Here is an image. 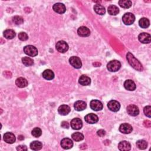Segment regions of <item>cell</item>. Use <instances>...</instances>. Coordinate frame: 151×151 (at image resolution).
<instances>
[{
    "label": "cell",
    "instance_id": "40",
    "mask_svg": "<svg viewBox=\"0 0 151 151\" xmlns=\"http://www.w3.org/2000/svg\"><path fill=\"white\" fill-rule=\"evenodd\" d=\"M144 125H145V126H146V127H150V126H151V122H150V121H144Z\"/></svg>",
    "mask_w": 151,
    "mask_h": 151
},
{
    "label": "cell",
    "instance_id": "7",
    "mask_svg": "<svg viewBox=\"0 0 151 151\" xmlns=\"http://www.w3.org/2000/svg\"><path fill=\"white\" fill-rule=\"evenodd\" d=\"M127 113L132 116H136L139 115V110L138 107L134 105H130L127 107Z\"/></svg>",
    "mask_w": 151,
    "mask_h": 151
},
{
    "label": "cell",
    "instance_id": "17",
    "mask_svg": "<svg viewBox=\"0 0 151 151\" xmlns=\"http://www.w3.org/2000/svg\"><path fill=\"white\" fill-rule=\"evenodd\" d=\"M124 87L129 91H134L136 89V85L132 80H127L124 83Z\"/></svg>",
    "mask_w": 151,
    "mask_h": 151
},
{
    "label": "cell",
    "instance_id": "1",
    "mask_svg": "<svg viewBox=\"0 0 151 151\" xmlns=\"http://www.w3.org/2000/svg\"><path fill=\"white\" fill-rule=\"evenodd\" d=\"M127 60L130 65L138 71H142L143 67L142 64L135 57L134 55L130 52L127 54Z\"/></svg>",
    "mask_w": 151,
    "mask_h": 151
},
{
    "label": "cell",
    "instance_id": "27",
    "mask_svg": "<svg viewBox=\"0 0 151 151\" xmlns=\"http://www.w3.org/2000/svg\"><path fill=\"white\" fill-rule=\"evenodd\" d=\"M94 10L99 15H104L106 12L105 8L103 6L100 4H96L94 6Z\"/></svg>",
    "mask_w": 151,
    "mask_h": 151
},
{
    "label": "cell",
    "instance_id": "25",
    "mask_svg": "<svg viewBox=\"0 0 151 151\" xmlns=\"http://www.w3.org/2000/svg\"><path fill=\"white\" fill-rule=\"evenodd\" d=\"M107 11L109 14L112 15H116L119 12V8L115 5H110L108 7Z\"/></svg>",
    "mask_w": 151,
    "mask_h": 151
},
{
    "label": "cell",
    "instance_id": "5",
    "mask_svg": "<svg viewBox=\"0 0 151 151\" xmlns=\"http://www.w3.org/2000/svg\"><path fill=\"white\" fill-rule=\"evenodd\" d=\"M55 47L57 50L58 51L64 53H66L69 50V46L66 42L64 41H59L55 45Z\"/></svg>",
    "mask_w": 151,
    "mask_h": 151
},
{
    "label": "cell",
    "instance_id": "13",
    "mask_svg": "<svg viewBox=\"0 0 151 151\" xmlns=\"http://www.w3.org/2000/svg\"><path fill=\"white\" fill-rule=\"evenodd\" d=\"M54 11L59 14H63L66 11V8L65 6L62 3H56L53 6V7Z\"/></svg>",
    "mask_w": 151,
    "mask_h": 151
},
{
    "label": "cell",
    "instance_id": "29",
    "mask_svg": "<svg viewBox=\"0 0 151 151\" xmlns=\"http://www.w3.org/2000/svg\"><path fill=\"white\" fill-rule=\"evenodd\" d=\"M4 36L7 39H12L15 36V33L12 30H6L4 32Z\"/></svg>",
    "mask_w": 151,
    "mask_h": 151
},
{
    "label": "cell",
    "instance_id": "20",
    "mask_svg": "<svg viewBox=\"0 0 151 151\" xmlns=\"http://www.w3.org/2000/svg\"><path fill=\"white\" fill-rule=\"evenodd\" d=\"M78 33L79 35L81 37H88L90 34V31L88 28L86 27H80L78 30Z\"/></svg>",
    "mask_w": 151,
    "mask_h": 151
},
{
    "label": "cell",
    "instance_id": "11",
    "mask_svg": "<svg viewBox=\"0 0 151 151\" xmlns=\"http://www.w3.org/2000/svg\"><path fill=\"white\" fill-rule=\"evenodd\" d=\"M70 125L73 129L79 130L82 127L83 123L82 120L79 118H74L71 121Z\"/></svg>",
    "mask_w": 151,
    "mask_h": 151
},
{
    "label": "cell",
    "instance_id": "23",
    "mask_svg": "<svg viewBox=\"0 0 151 151\" xmlns=\"http://www.w3.org/2000/svg\"><path fill=\"white\" fill-rule=\"evenodd\" d=\"M43 77L47 80H52L54 79V74L52 70H51L50 69H47L43 71Z\"/></svg>",
    "mask_w": 151,
    "mask_h": 151
},
{
    "label": "cell",
    "instance_id": "16",
    "mask_svg": "<svg viewBox=\"0 0 151 151\" xmlns=\"http://www.w3.org/2000/svg\"><path fill=\"white\" fill-rule=\"evenodd\" d=\"M61 146L64 149H69L73 147V142L69 138H64L61 141Z\"/></svg>",
    "mask_w": 151,
    "mask_h": 151
},
{
    "label": "cell",
    "instance_id": "32",
    "mask_svg": "<svg viewBox=\"0 0 151 151\" xmlns=\"http://www.w3.org/2000/svg\"><path fill=\"white\" fill-rule=\"evenodd\" d=\"M22 62L24 65L26 66H31L33 65L34 61L32 59L28 57H24L22 59Z\"/></svg>",
    "mask_w": 151,
    "mask_h": 151
},
{
    "label": "cell",
    "instance_id": "4",
    "mask_svg": "<svg viewBox=\"0 0 151 151\" xmlns=\"http://www.w3.org/2000/svg\"><path fill=\"white\" fill-rule=\"evenodd\" d=\"M24 52L27 55L31 57H35L38 54V50L37 48L31 45H28L24 47Z\"/></svg>",
    "mask_w": 151,
    "mask_h": 151
},
{
    "label": "cell",
    "instance_id": "31",
    "mask_svg": "<svg viewBox=\"0 0 151 151\" xmlns=\"http://www.w3.org/2000/svg\"><path fill=\"white\" fill-rule=\"evenodd\" d=\"M72 139L76 142H79L84 139V135L80 132H76L71 135Z\"/></svg>",
    "mask_w": 151,
    "mask_h": 151
},
{
    "label": "cell",
    "instance_id": "37",
    "mask_svg": "<svg viewBox=\"0 0 151 151\" xmlns=\"http://www.w3.org/2000/svg\"><path fill=\"white\" fill-rule=\"evenodd\" d=\"M143 112L145 115L148 116V118H150L151 117V107L150 106H147L146 107H145L144 109H143Z\"/></svg>",
    "mask_w": 151,
    "mask_h": 151
},
{
    "label": "cell",
    "instance_id": "3",
    "mask_svg": "<svg viewBox=\"0 0 151 151\" xmlns=\"http://www.w3.org/2000/svg\"><path fill=\"white\" fill-rule=\"evenodd\" d=\"M121 67V64L120 62L118 60L110 61L107 64V69L109 71L112 72H115L118 71Z\"/></svg>",
    "mask_w": 151,
    "mask_h": 151
},
{
    "label": "cell",
    "instance_id": "19",
    "mask_svg": "<svg viewBox=\"0 0 151 151\" xmlns=\"http://www.w3.org/2000/svg\"><path fill=\"white\" fill-rule=\"evenodd\" d=\"M118 149L121 151H127L130 150L131 145L127 141H122L118 145Z\"/></svg>",
    "mask_w": 151,
    "mask_h": 151
},
{
    "label": "cell",
    "instance_id": "38",
    "mask_svg": "<svg viewBox=\"0 0 151 151\" xmlns=\"http://www.w3.org/2000/svg\"><path fill=\"white\" fill-rule=\"evenodd\" d=\"M106 132L103 129H100L97 132V135L100 137H103L105 135Z\"/></svg>",
    "mask_w": 151,
    "mask_h": 151
},
{
    "label": "cell",
    "instance_id": "34",
    "mask_svg": "<svg viewBox=\"0 0 151 151\" xmlns=\"http://www.w3.org/2000/svg\"><path fill=\"white\" fill-rule=\"evenodd\" d=\"M32 135L35 138H39L42 135V132L39 127H35L32 130Z\"/></svg>",
    "mask_w": 151,
    "mask_h": 151
},
{
    "label": "cell",
    "instance_id": "21",
    "mask_svg": "<svg viewBox=\"0 0 151 151\" xmlns=\"http://www.w3.org/2000/svg\"><path fill=\"white\" fill-rule=\"evenodd\" d=\"M86 103L84 101L79 100L74 103V107L76 110L82 111L86 108Z\"/></svg>",
    "mask_w": 151,
    "mask_h": 151
},
{
    "label": "cell",
    "instance_id": "35",
    "mask_svg": "<svg viewBox=\"0 0 151 151\" xmlns=\"http://www.w3.org/2000/svg\"><path fill=\"white\" fill-rule=\"evenodd\" d=\"M12 21L16 25L22 24L24 22L23 18L20 16H15L12 18Z\"/></svg>",
    "mask_w": 151,
    "mask_h": 151
},
{
    "label": "cell",
    "instance_id": "10",
    "mask_svg": "<svg viewBox=\"0 0 151 151\" xmlns=\"http://www.w3.org/2000/svg\"><path fill=\"white\" fill-rule=\"evenodd\" d=\"M85 121L90 124H94L98 122L99 118L98 116L93 113H90V114L87 115L85 118Z\"/></svg>",
    "mask_w": 151,
    "mask_h": 151
},
{
    "label": "cell",
    "instance_id": "22",
    "mask_svg": "<svg viewBox=\"0 0 151 151\" xmlns=\"http://www.w3.org/2000/svg\"><path fill=\"white\" fill-rule=\"evenodd\" d=\"M15 84L18 87L24 88L27 86L28 82L26 79L23 78H19L16 80Z\"/></svg>",
    "mask_w": 151,
    "mask_h": 151
},
{
    "label": "cell",
    "instance_id": "9",
    "mask_svg": "<svg viewBox=\"0 0 151 151\" xmlns=\"http://www.w3.org/2000/svg\"><path fill=\"white\" fill-rule=\"evenodd\" d=\"M90 107L94 111H99L103 109L102 103L98 100H93L91 101L90 104Z\"/></svg>",
    "mask_w": 151,
    "mask_h": 151
},
{
    "label": "cell",
    "instance_id": "2",
    "mask_svg": "<svg viewBox=\"0 0 151 151\" xmlns=\"http://www.w3.org/2000/svg\"><path fill=\"white\" fill-rule=\"evenodd\" d=\"M135 20V15L130 12H127L122 17V21L125 25H131L134 23Z\"/></svg>",
    "mask_w": 151,
    "mask_h": 151
},
{
    "label": "cell",
    "instance_id": "30",
    "mask_svg": "<svg viewBox=\"0 0 151 151\" xmlns=\"http://www.w3.org/2000/svg\"><path fill=\"white\" fill-rule=\"evenodd\" d=\"M119 4L123 8H129L132 6V3L129 0H121L119 1Z\"/></svg>",
    "mask_w": 151,
    "mask_h": 151
},
{
    "label": "cell",
    "instance_id": "14",
    "mask_svg": "<svg viewBox=\"0 0 151 151\" xmlns=\"http://www.w3.org/2000/svg\"><path fill=\"white\" fill-rule=\"evenodd\" d=\"M138 39L143 44H148L150 43V35L148 33H143L140 34L139 35Z\"/></svg>",
    "mask_w": 151,
    "mask_h": 151
},
{
    "label": "cell",
    "instance_id": "24",
    "mask_svg": "<svg viewBox=\"0 0 151 151\" xmlns=\"http://www.w3.org/2000/svg\"><path fill=\"white\" fill-rule=\"evenodd\" d=\"M79 82L80 85H82L83 86H88L91 83V79L88 76L83 75L80 78Z\"/></svg>",
    "mask_w": 151,
    "mask_h": 151
},
{
    "label": "cell",
    "instance_id": "36",
    "mask_svg": "<svg viewBox=\"0 0 151 151\" xmlns=\"http://www.w3.org/2000/svg\"><path fill=\"white\" fill-rule=\"evenodd\" d=\"M18 39L21 41H26L28 39V36L26 33L21 32L18 34Z\"/></svg>",
    "mask_w": 151,
    "mask_h": 151
},
{
    "label": "cell",
    "instance_id": "6",
    "mask_svg": "<svg viewBox=\"0 0 151 151\" xmlns=\"http://www.w3.org/2000/svg\"><path fill=\"white\" fill-rule=\"evenodd\" d=\"M69 62L70 64L76 69H80L82 67V62L78 57H76V56L71 57L69 59Z\"/></svg>",
    "mask_w": 151,
    "mask_h": 151
},
{
    "label": "cell",
    "instance_id": "18",
    "mask_svg": "<svg viewBox=\"0 0 151 151\" xmlns=\"http://www.w3.org/2000/svg\"><path fill=\"white\" fill-rule=\"evenodd\" d=\"M58 112L59 114L63 116H66L68 115L70 112V107L68 105H63L60 106L58 109Z\"/></svg>",
    "mask_w": 151,
    "mask_h": 151
},
{
    "label": "cell",
    "instance_id": "39",
    "mask_svg": "<svg viewBox=\"0 0 151 151\" xmlns=\"http://www.w3.org/2000/svg\"><path fill=\"white\" fill-rule=\"evenodd\" d=\"M17 150L19 151H24V150H27V148L24 145H19L17 148Z\"/></svg>",
    "mask_w": 151,
    "mask_h": 151
},
{
    "label": "cell",
    "instance_id": "28",
    "mask_svg": "<svg viewBox=\"0 0 151 151\" xmlns=\"http://www.w3.org/2000/svg\"><path fill=\"white\" fill-rule=\"evenodd\" d=\"M139 26L143 28H146L149 26V20L146 18H142L139 21Z\"/></svg>",
    "mask_w": 151,
    "mask_h": 151
},
{
    "label": "cell",
    "instance_id": "12",
    "mask_svg": "<svg viewBox=\"0 0 151 151\" xmlns=\"http://www.w3.org/2000/svg\"><path fill=\"white\" fill-rule=\"evenodd\" d=\"M133 128L132 126L127 123H123L119 127V130L122 134H129L131 133Z\"/></svg>",
    "mask_w": 151,
    "mask_h": 151
},
{
    "label": "cell",
    "instance_id": "26",
    "mask_svg": "<svg viewBox=\"0 0 151 151\" xmlns=\"http://www.w3.org/2000/svg\"><path fill=\"white\" fill-rule=\"evenodd\" d=\"M43 147L42 143L39 141H34L30 144V148L33 150H40Z\"/></svg>",
    "mask_w": 151,
    "mask_h": 151
},
{
    "label": "cell",
    "instance_id": "33",
    "mask_svg": "<svg viewBox=\"0 0 151 151\" xmlns=\"http://www.w3.org/2000/svg\"><path fill=\"white\" fill-rule=\"evenodd\" d=\"M136 145L139 149L143 150L148 147V143L144 140H139L136 142Z\"/></svg>",
    "mask_w": 151,
    "mask_h": 151
},
{
    "label": "cell",
    "instance_id": "41",
    "mask_svg": "<svg viewBox=\"0 0 151 151\" xmlns=\"http://www.w3.org/2000/svg\"><path fill=\"white\" fill-rule=\"evenodd\" d=\"M62 126L64 128H67L68 129L69 127V125L68 123V122H66V121H63L62 123Z\"/></svg>",
    "mask_w": 151,
    "mask_h": 151
},
{
    "label": "cell",
    "instance_id": "8",
    "mask_svg": "<svg viewBox=\"0 0 151 151\" xmlns=\"http://www.w3.org/2000/svg\"><path fill=\"white\" fill-rule=\"evenodd\" d=\"M107 107L110 110L114 112H116L119 110L121 107V105L116 100H111L108 103Z\"/></svg>",
    "mask_w": 151,
    "mask_h": 151
},
{
    "label": "cell",
    "instance_id": "15",
    "mask_svg": "<svg viewBox=\"0 0 151 151\" xmlns=\"http://www.w3.org/2000/svg\"><path fill=\"white\" fill-rule=\"evenodd\" d=\"M4 140L7 143H13L15 141V135L11 132H7L4 135Z\"/></svg>",
    "mask_w": 151,
    "mask_h": 151
}]
</instances>
